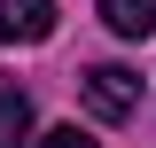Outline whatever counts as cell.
<instances>
[{
    "label": "cell",
    "mask_w": 156,
    "mask_h": 148,
    "mask_svg": "<svg viewBox=\"0 0 156 148\" xmlns=\"http://www.w3.org/2000/svg\"><path fill=\"white\" fill-rule=\"evenodd\" d=\"M78 101H86L101 125H125V117L140 109V78L125 70V62H94V70H78Z\"/></svg>",
    "instance_id": "obj_1"
},
{
    "label": "cell",
    "mask_w": 156,
    "mask_h": 148,
    "mask_svg": "<svg viewBox=\"0 0 156 148\" xmlns=\"http://www.w3.org/2000/svg\"><path fill=\"white\" fill-rule=\"evenodd\" d=\"M55 31V0H0V47H39Z\"/></svg>",
    "instance_id": "obj_2"
},
{
    "label": "cell",
    "mask_w": 156,
    "mask_h": 148,
    "mask_svg": "<svg viewBox=\"0 0 156 148\" xmlns=\"http://www.w3.org/2000/svg\"><path fill=\"white\" fill-rule=\"evenodd\" d=\"M101 23L117 39H148L156 31V0H101Z\"/></svg>",
    "instance_id": "obj_3"
},
{
    "label": "cell",
    "mask_w": 156,
    "mask_h": 148,
    "mask_svg": "<svg viewBox=\"0 0 156 148\" xmlns=\"http://www.w3.org/2000/svg\"><path fill=\"white\" fill-rule=\"evenodd\" d=\"M23 132H31V101L16 86H0V148H23Z\"/></svg>",
    "instance_id": "obj_4"
},
{
    "label": "cell",
    "mask_w": 156,
    "mask_h": 148,
    "mask_svg": "<svg viewBox=\"0 0 156 148\" xmlns=\"http://www.w3.org/2000/svg\"><path fill=\"white\" fill-rule=\"evenodd\" d=\"M39 148H101V140H86L78 125H55V132H39Z\"/></svg>",
    "instance_id": "obj_5"
}]
</instances>
